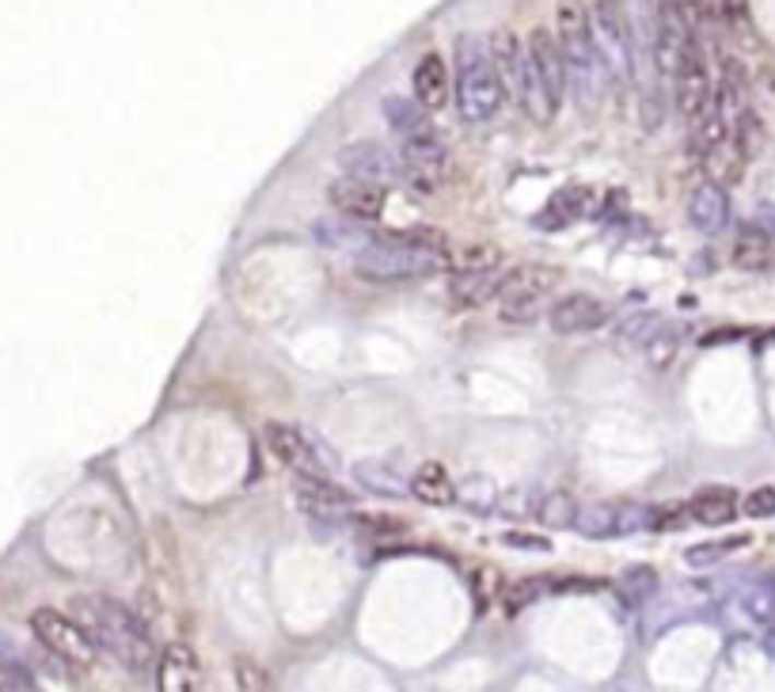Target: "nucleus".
<instances>
[{
    "instance_id": "obj_16",
    "label": "nucleus",
    "mask_w": 775,
    "mask_h": 692,
    "mask_svg": "<svg viewBox=\"0 0 775 692\" xmlns=\"http://www.w3.org/2000/svg\"><path fill=\"white\" fill-rule=\"evenodd\" d=\"M334 164L342 168V175H357V179H399L403 175V156L396 149H388L385 141H350V145L339 149Z\"/></svg>"
},
{
    "instance_id": "obj_24",
    "label": "nucleus",
    "mask_w": 775,
    "mask_h": 692,
    "mask_svg": "<svg viewBox=\"0 0 775 692\" xmlns=\"http://www.w3.org/2000/svg\"><path fill=\"white\" fill-rule=\"evenodd\" d=\"M623 20L631 27V38H635L638 61H643V77H646V61L654 66V35H658V0H617Z\"/></svg>"
},
{
    "instance_id": "obj_25",
    "label": "nucleus",
    "mask_w": 775,
    "mask_h": 692,
    "mask_svg": "<svg viewBox=\"0 0 775 692\" xmlns=\"http://www.w3.org/2000/svg\"><path fill=\"white\" fill-rule=\"evenodd\" d=\"M741 503L733 488H703L689 499V518L707 525V529H718V525H730L738 518Z\"/></svg>"
},
{
    "instance_id": "obj_37",
    "label": "nucleus",
    "mask_w": 775,
    "mask_h": 692,
    "mask_svg": "<svg viewBox=\"0 0 775 692\" xmlns=\"http://www.w3.org/2000/svg\"><path fill=\"white\" fill-rule=\"evenodd\" d=\"M506 540L509 548H529V552H548V537H540V532H506Z\"/></svg>"
},
{
    "instance_id": "obj_3",
    "label": "nucleus",
    "mask_w": 775,
    "mask_h": 692,
    "mask_svg": "<svg viewBox=\"0 0 775 692\" xmlns=\"http://www.w3.org/2000/svg\"><path fill=\"white\" fill-rule=\"evenodd\" d=\"M555 38L566 61V92L574 95L582 110H594L609 92V69L601 61V50L589 31V12L582 4H563L555 20Z\"/></svg>"
},
{
    "instance_id": "obj_33",
    "label": "nucleus",
    "mask_w": 775,
    "mask_h": 692,
    "mask_svg": "<svg viewBox=\"0 0 775 692\" xmlns=\"http://www.w3.org/2000/svg\"><path fill=\"white\" fill-rule=\"evenodd\" d=\"M548 586L551 583H543V578H521V583L506 590V612H509V617H517V612L529 609L537 598H543V594H548Z\"/></svg>"
},
{
    "instance_id": "obj_19",
    "label": "nucleus",
    "mask_w": 775,
    "mask_h": 692,
    "mask_svg": "<svg viewBox=\"0 0 775 692\" xmlns=\"http://www.w3.org/2000/svg\"><path fill=\"white\" fill-rule=\"evenodd\" d=\"M156 685L164 689V692H195V689H202V666H198V655L187 647V643H172L167 650H160Z\"/></svg>"
},
{
    "instance_id": "obj_6",
    "label": "nucleus",
    "mask_w": 775,
    "mask_h": 692,
    "mask_svg": "<svg viewBox=\"0 0 775 692\" xmlns=\"http://www.w3.org/2000/svg\"><path fill=\"white\" fill-rule=\"evenodd\" d=\"M559 274L548 262H521V267H509L502 274V290H498V316L506 324H537L540 316H548L551 297H555Z\"/></svg>"
},
{
    "instance_id": "obj_4",
    "label": "nucleus",
    "mask_w": 775,
    "mask_h": 692,
    "mask_svg": "<svg viewBox=\"0 0 775 692\" xmlns=\"http://www.w3.org/2000/svg\"><path fill=\"white\" fill-rule=\"evenodd\" d=\"M453 99H457L460 118L471 126L491 122L506 103L491 61V46L479 35H460L453 46Z\"/></svg>"
},
{
    "instance_id": "obj_21",
    "label": "nucleus",
    "mask_w": 775,
    "mask_h": 692,
    "mask_svg": "<svg viewBox=\"0 0 775 692\" xmlns=\"http://www.w3.org/2000/svg\"><path fill=\"white\" fill-rule=\"evenodd\" d=\"M689 221H692V228H700V233H723L726 221H730V195H726V183L707 179L692 190Z\"/></svg>"
},
{
    "instance_id": "obj_30",
    "label": "nucleus",
    "mask_w": 775,
    "mask_h": 692,
    "mask_svg": "<svg viewBox=\"0 0 775 692\" xmlns=\"http://www.w3.org/2000/svg\"><path fill=\"white\" fill-rule=\"evenodd\" d=\"M749 544V537H726V540H707V544H692L689 552H684V563L689 567H715V563H723V560H730L738 548H745Z\"/></svg>"
},
{
    "instance_id": "obj_32",
    "label": "nucleus",
    "mask_w": 775,
    "mask_h": 692,
    "mask_svg": "<svg viewBox=\"0 0 775 692\" xmlns=\"http://www.w3.org/2000/svg\"><path fill=\"white\" fill-rule=\"evenodd\" d=\"M380 115H385V122L391 126V133H407L419 122H426L430 110L422 107L419 99H399V95H391V99H385V107H380Z\"/></svg>"
},
{
    "instance_id": "obj_1",
    "label": "nucleus",
    "mask_w": 775,
    "mask_h": 692,
    "mask_svg": "<svg viewBox=\"0 0 775 692\" xmlns=\"http://www.w3.org/2000/svg\"><path fill=\"white\" fill-rule=\"evenodd\" d=\"M453 262L449 244L434 228H403V233H369V241L354 251V270L365 282L391 285L414 278L442 274Z\"/></svg>"
},
{
    "instance_id": "obj_17",
    "label": "nucleus",
    "mask_w": 775,
    "mask_h": 692,
    "mask_svg": "<svg viewBox=\"0 0 775 692\" xmlns=\"http://www.w3.org/2000/svg\"><path fill=\"white\" fill-rule=\"evenodd\" d=\"M486 46H491V61H494V73H498L502 95L521 103L525 81H529V54H525V46L517 43L514 31H494Z\"/></svg>"
},
{
    "instance_id": "obj_22",
    "label": "nucleus",
    "mask_w": 775,
    "mask_h": 692,
    "mask_svg": "<svg viewBox=\"0 0 775 692\" xmlns=\"http://www.w3.org/2000/svg\"><path fill=\"white\" fill-rule=\"evenodd\" d=\"M297 499L308 514H319V518H331V514L354 506V495L339 488L334 476H297Z\"/></svg>"
},
{
    "instance_id": "obj_27",
    "label": "nucleus",
    "mask_w": 775,
    "mask_h": 692,
    "mask_svg": "<svg viewBox=\"0 0 775 692\" xmlns=\"http://www.w3.org/2000/svg\"><path fill=\"white\" fill-rule=\"evenodd\" d=\"M617 594L623 598V606H646V601L658 594V571L650 563H631L627 571L617 578Z\"/></svg>"
},
{
    "instance_id": "obj_12",
    "label": "nucleus",
    "mask_w": 775,
    "mask_h": 692,
    "mask_svg": "<svg viewBox=\"0 0 775 692\" xmlns=\"http://www.w3.org/2000/svg\"><path fill=\"white\" fill-rule=\"evenodd\" d=\"M673 103L684 118L700 122L703 115L711 110V99H715V81H711V66H707V54H703L700 38L684 50V58L677 61L673 69Z\"/></svg>"
},
{
    "instance_id": "obj_35",
    "label": "nucleus",
    "mask_w": 775,
    "mask_h": 692,
    "mask_svg": "<svg viewBox=\"0 0 775 692\" xmlns=\"http://www.w3.org/2000/svg\"><path fill=\"white\" fill-rule=\"evenodd\" d=\"M31 689H38V681L23 666L0 658V692H31Z\"/></svg>"
},
{
    "instance_id": "obj_5",
    "label": "nucleus",
    "mask_w": 775,
    "mask_h": 692,
    "mask_svg": "<svg viewBox=\"0 0 775 692\" xmlns=\"http://www.w3.org/2000/svg\"><path fill=\"white\" fill-rule=\"evenodd\" d=\"M525 54H529V81H525L521 107L529 110L537 122H551V118L563 110V99H566V61H563V50H559L555 31L532 27L529 43H525Z\"/></svg>"
},
{
    "instance_id": "obj_8",
    "label": "nucleus",
    "mask_w": 775,
    "mask_h": 692,
    "mask_svg": "<svg viewBox=\"0 0 775 692\" xmlns=\"http://www.w3.org/2000/svg\"><path fill=\"white\" fill-rule=\"evenodd\" d=\"M31 632H35L38 647H43L54 662L69 666V670H87V666H95V658L103 655L73 612H58V609L31 612Z\"/></svg>"
},
{
    "instance_id": "obj_29",
    "label": "nucleus",
    "mask_w": 775,
    "mask_h": 692,
    "mask_svg": "<svg viewBox=\"0 0 775 692\" xmlns=\"http://www.w3.org/2000/svg\"><path fill=\"white\" fill-rule=\"evenodd\" d=\"M574 529L589 540H609V537H620V506H609V503H594V506H578L574 514Z\"/></svg>"
},
{
    "instance_id": "obj_14",
    "label": "nucleus",
    "mask_w": 775,
    "mask_h": 692,
    "mask_svg": "<svg viewBox=\"0 0 775 692\" xmlns=\"http://www.w3.org/2000/svg\"><path fill=\"white\" fill-rule=\"evenodd\" d=\"M327 202H331L347 221H365V225H373V221H380V213H385L388 190H385V183H377V179L342 175V179H334L331 187H327Z\"/></svg>"
},
{
    "instance_id": "obj_34",
    "label": "nucleus",
    "mask_w": 775,
    "mask_h": 692,
    "mask_svg": "<svg viewBox=\"0 0 775 692\" xmlns=\"http://www.w3.org/2000/svg\"><path fill=\"white\" fill-rule=\"evenodd\" d=\"M658 316H650V313H638V316H631V320H623L620 324V343H627V347H635V350H643L646 343H650V336L658 331Z\"/></svg>"
},
{
    "instance_id": "obj_11",
    "label": "nucleus",
    "mask_w": 775,
    "mask_h": 692,
    "mask_svg": "<svg viewBox=\"0 0 775 692\" xmlns=\"http://www.w3.org/2000/svg\"><path fill=\"white\" fill-rule=\"evenodd\" d=\"M399 156H403V175L411 179L414 190H434L437 179L449 168V149H445V138L434 122H419L414 130L399 133Z\"/></svg>"
},
{
    "instance_id": "obj_20",
    "label": "nucleus",
    "mask_w": 775,
    "mask_h": 692,
    "mask_svg": "<svg viewBox=\"0 0 775 692\" xmlns=\"http://www.w3.org/2000/svg\"><path fill=\"white\" fill-rule=\"evenodd\" d=\"M407 495L426 506H453L460 499V491L442 460H422V465L407 476Z\"/></svg>"
},
{
    "instance_id": "obj_10",
    "label": "nucleus",
    "mask_w": 775,
    "mask_h": 692,
    "mask_svg": "<svg viewBox=\"0 0 775 692\" xmlns=\"http://www.w3.org/2000/svg\"><path fill=\"white\" fill-rule=\"evenodd\" d=\"M262 437H267V449L290 468L293 476H339L342 460L331 445H324L316 434L301 431L293 423H267L262 426Z\"/></svg>"
},
{
    "instance_id": "obj_7",
    "label": "nucleus",
    "mask_w": 775,
    "mask_h": 692,
    "mask_svg": "<svg viewBox=\"0 0 775 692\" xmlns=\"http://www.w3.org/2000/svg\"><path fill=\"white\" fill-rule=\"evenodd\" d=\"M586 12H589L594 43H597V50H601L604 69H609V81H617V84L643 81V61H638L635 38H631V27H627V20H623L617 0H594Z\"/></svg>"
},
{
    "instance_id": "obj_28",
    "label": "nucleus",
    "mask_w": 775,
    "mask_h": 692,
    "mask_svg": "<svg viewBox=\"0 0 775 692\" xmlns=\"http://www.w3.org/2000/svg\"><path fill=\"white\" fill-rule=\"evenodd\" d=\"M772 262V236L764 233V228L749 225L738 233V241H733V267L741 270H764Z\"/></svg>"
},
{
    "instance_id": "obj_2",
    "label": "nucleus",
    "mask_w": 775,
    "mask_h": 692,
    "mask_svg": "<svg viewBox=\"0 0 775 692\" xmlns=\"http://www.w3.org/2000/svg\"><path fill=\"white\" fill-rule=\"evenodd\" d=\"M69 612L84 624L95 647L115 658V662H122L130 673H145L153 666L156 650L153 640H149V628L130 606H122L118 598H107V594H80V598L69 601Z\"/></svg>"
},
{
    "instance_id": "obj_13",
    "label": "nucleus",
    "mask_w": 775,
    "mask_h": 692,
    "mask_svg": "<svg viewBox=\"0 0 775 692\" xmlns=\"http://www.w3.org/2000/svg\"><path fill=\"white\" fill-rule=\"evenodd\" d=\"M696 43V20L684 8V0H658V35H654V69L661 77H673L677 61Z\"/></svg>"
},
{
    "instance_id": "obj_15",
    "label": "nucleus",
    "mask_w": 775,
    "mask_h": 692,
    "mask_svg": "<svg viewBox=\"0 0 775 692\" xmlns=\"http://www.w3.org/2000/svg\"><path fill=\"white\" fill-rule=\"evenodd\" d=\"M604 324H609V305L594 293H563L548 308V328L555 336H594Z\"/></svg>"
},
{
    "instance_id": "obj_23",
    "label": "nucleus",
    "mask_w": 775,
    "mask_h": 692,
    "mask_svg": "<svg viewBox=\"0 0 775 692\" xmlns=\"http://www.w3.org/2000/svg\"><path fill=\"white\" fill-rule=\"evenodd\" d=\"M411 87H414V99H419L426 110H442L445 103H449L453 73H449V66H445L442 54H426V58H419V66H414V73H411Z\"/></svg>"
},
{
    "instance_id": "obj_26",
    "label": "nucleus",
    "mask_w": 775,
    "mask_h": 692,
    "mask_svg": "<svg viewBox=\"0 0 775 692\" xmlns=\"http://www.w3.org/2000/svg\"><path fill=\"white\" fill-rule=\"evenodd\" d=\"M350 472H354V480L362 483L365 491H373V495H380V499L407 495V480L391 465H385V460H357Z\"/></svg>"
},
{
    "instance_id": "obj_18",
    "label": "nucleus",
    "mask_w": 775,
    "mask_h": 692,
    "mask_svg": "<svg viewBox=\"0 0 775 692\" xmlns=\"http://www.w3.org/2000/svg\"><path fill=\"white\" fill-rule=\"evenodd\" d=\"M589 210H594V195L586 187H559L548 198V206L532 218V225L543 233H559V228H571L582 218H589Z\"/></svg>"
},
{
    "instance_id": "obj_31",
    "label": "nucleus",
    "mask_w": 775,
    "mask_h": 692,
    "mask_svg": "<svg viewBox=\"0 0 775 692\" xmlns=\"http://www.w3.org/2000/svg\"><path fill=\"white\" fill-rule=\"evenodd\" d=\"M574 514H578V503L566 491H551L537 506V518L543 529H574Z\"/></svg>"
},
{
    "instance_id": "obj_36",
    "label": "nucleus",
    "mask_w": 775,
    "mask_h": 692,
    "mask_svg": "<svg viewBox=\"0 0 775 692\" xmlns=\"http://www.w3.org/2000/svg\"><path fill=\"white\" fill-rule=\"evenodd\" d=\"M741 511H745L749 518H756V521L775 518V488H756L753 495H745Z\"/></svg>"
},
{
    "instance_id": "obj_9",
    "label": "nucleus",
    "mask_w": 775,
    "mask_h": 692,
    "mask_svg": "<svg viewBox=\"0 0 775 692\" xmlns=\"http://www.w3.org/2000/svg\"><path fill=\"white\" fill-rule=\"evenodd\" d=\"M502 251L498 248H468L453 256L449 270V301L457 308H483L486 301L498 297L502 290Z\"/></svg>"
},
{
    "instance_id": "obj_38",
    "label": "nucleus",
    "mask_w": 775,
    "mask_h": 692,
    "mask_svg": "<svg viewBox=\"0 0 775 692\" xmlns=\"http://www.w3.org/2000/svg\"><path fill=\"white\" fill-rule=\"evenodd\" d=\"M723 15L738 27V23H745V0H723Z\"/></svg>"
}]
</instances>
